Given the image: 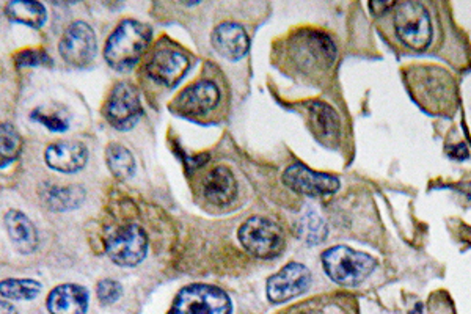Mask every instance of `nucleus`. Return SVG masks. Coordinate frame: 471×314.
I'll return each instance as SVG.
<instances>
[{"instance_id":"1","label":"nucleus","mask_w":471,"mask_h":314,"mask_svg":"<svg viewBox=\"0 0 471 314\" xmlns=\"http://www.w3.org/2000/svg\"><path fill=\"white\" fill-rule=\"evenodd\" d=\"M383 37L396 44V48L411 54H424L432 49L435 40V23L429 5L424 2H392L382 14Z\"/></svg>"},{"instance_id":"2","label":"nucleus","mask_w":471,"mask_h":314,"mask_svg":"<svg viewBox=\"0 0 471 314\" xmlns=\"http://www.w3.org/2000/svg\"><path fill=\"white\" fill-rule=\"evenodd\" d=\"M405 85L413 101L430 115H454L457 84L453 74L437 65H411L404 69Z\"/></svg>"},{"instance_id":"3","label":"nucleus","mask_w":471,"mask_h":314,"mask_svg":"<svg viewBox=\"0 0 471 314\" xmlns=\"http://www.w3.org/2000/svg\"><path fill=\"white\" fill-rule=\"evenodd\" d=\"M152 42V29L139 21L126 19L106 42L104 57L110 67L126 71L140 60Z\"/></svg>"},{"instance_id":"4","label":"nucleus","mask_w":471,"mask_h":314,"mask_svg":"<svg viewBox=\"0 0 471 314\" xmlns=\"http://www.w3.org/2000/svg\"><path fill=\"white\" fill-rule=\"evenodd\" d=\"M322 266L327 275L335 283L343 286H358L374 272L375 263L373 256L356 252L346 245L328 248L322 254Z\"/></svg>"},{"instance_id":"5","label":"nucleus","mask_w":471,"mask_h":314,"mask_svg":"<svg viewBox=\"0 0 471 314\" xmlns=\"http://www.w3.org/2000/svg\"><path fill=\"white\" fill-rule=\"evenodd\" d=\"M296 63L305 73L322 74L337 60V46L332 38L319 31H302L292 40Z\"/></svg>"},{"instance_id":"6","label":"nucleus","mask_w":471,"mask_h":314,"mask_svg":"<svg viewBox=\"0 0 471 314\" xmlns=\"http://www.w3.org/2000/svg\"><path fill=\"white\" fill-rule=\"evenodd\" d=\"M239 241L248 254L261 260H272L283 252L284 233L269 218L252 217L239 228Z\"/></svg>"},{"instance_id":"7","label":"nucleus","mask_w":471,"mask_h":314,"mask_svg":"<svg viewBox=\"0 0 471 314\" xmlns=\"http://www.w3.org/2000/svg\"><path fill=\"white\" fill-rule=\"evenodd\" d=\"M170 314H231L230 297L209 284H192L180 291Z\"/></svg>"},{"instance_id":"8","label":"nucleus","mask_w":471,"mask_h":314,"mask_svg":"<svg viewBox=\"0 0 471 314\" xmlns=\"http://www.w3.org/2000/svg\"><path fill=\"white\" fill-rule=\"evenodd\" d=\"M106 248L110 260L118 266H137L145 258L148 239L140 226L127 225L110 237Z\"/></svg>"},{"instance_id":"9","label":"nucleus","mask_w":471,"mask_h":314,"mask_svg":"<svg viewBox=\"0 0 471 314\" xmlns=\"http://www.w3.org/2000/svg\"><path fill=\"white\" fill-rule=\"evenodd\" d=\"M60 55L71 67H88L97 55V35L90 25L80 21L69 25L61 38Z\"/></svg>"},{"instance_id":"10","label":"nucleus","mask_w":471,"mask_h":314,"mask_svg":"<svg viewBox=\"0 0 471 314\" xmlns=\"http://www.w3.org/2000/svg\"><path fill=\"white\" fill-rule=\"evenodd\" d=\"M311 284V272L309 267L300 263H290L280 272L267 282V299L272 303L288 302L291 299L302 296Z\"/></svg>"},{"instance_id":"11","label":"nucleus","mask_w":471,"mask_h":314,"mask_svg":"<svg viewBox=\"0 0 471 314\" xmlns=\"http://www.w3.org/2000/svg\"><path fill=\"white\" fill-rule=\"evenodd\" d=\"M142 104L137 90L127 82L116 85L106 106V118L112 126L127 131L140 120Z\"/></svg>"},{"instance_id":"12","label":"nucleus","mask_w":471,"mask_h":314,"mask_svg":"<svg viewBox=\"0 0 471 314\" xmlns=\"http://www.w3.org/2000/svg\"><path fill=\"white\" fill-rule=\"evenodd\" d=\"M283 182L297 194L309 197H324L332 195L339 189V180L337 176L318 173L307 169L302 163H294L286 169Z\"/></svg>"},{"instance_id":"13","label":"nucleus","mask_w":471,"mask_h":314,"mask_svg":"<svg viewBox=\"0 0 471 314\" xmlns=\"http://www.w3.org/2000/svg\"><path fill=\"white\" fill-rule=\"evenodd\" d=\"M188 69V57L173 49H159L146 65L150 78L167 87L178 84Z\"/></svg>"},{"instance_id":"14","label":"nucleus","mask_w":471,"mask_h":314,"mask_svg":"<svg viewBox=\"0 0 471 314\" xmlns=\"http://www.w3.org/2000/svg\"><path fill=\"white\" fill-rule=\"evenodd\" d=\"M218 101L220 93L217 85L209 80H199L176 97L175 109L184 115H205L217 107Z\"/></svg>"},{"instance_id":"15","label":"nucleus","mask_w":471,"mask_h":314,"mask_svg":"<svg viewBox=\"0 0 471 314\" xmlns=\"http://www.w3.org/2000/svg\"><path fill=\"white\" fill-rule=\"evenodd\" d=\"M309 125L316 140L328 148L338 146L341 140V121L335 110L324 101L309 104Z\"/></svg>"},{"instance_id":"16","label":"nucleus","mask_w":471,"mask_h":314,"mask_svg":"<svg viewBox=\"0 0 471 314\" xmlns=\"http://www.w3.org/2000/svg\"><path fill=\"white\" fill-rule=\"evenodd\" d=\"M212 44L217 49L218 54L224 55L230 60H239L247 54L250 48L247 32L242 25L235 23H225L218 25L212 33Z\"/></svg>"},{"instance_id":"17","label":"nucleus","mask_w":471,"mask_h":314,"mask_svg":"<svg viewBox=\"0 0 471 314\" xmlns=\"http://www.w3.org/2000/svg\"><path fill=\"white\" fill-rule=\"evenodd\" d=\"M46 163L61 173H76L87 162V148L78 142H60L48 148Z\"/></svg>"},{"instance_id":"18","label":"nucleus","mask_w":471,"mask_h":314,"mask_svg":"<svg viewBox=\"0 0 471 314\" xmlns=\"http://www.w3.org/2000/svg\"><path fill=\"white\" fill-rule=\"evenodd\" d=\"M88 307V292L78 284H61L48 297L51 314H85Z\"/></svg>"},{"instance_id":"19","label":"nucleus","mask_w":471,"mask_h":314,"mask_svg":"<svg viewBox=\"0 0 471 314\" xmlns=\"http://www.w3.org/2000/svg\"><path fill=\"white\" fill-rule=\"evenodd\" d=\"M6 231L12 239L13 245L19 254H33L38 247V235L35 226L25 214L10 211L5 216Z\"/></svg>"},{"instance_id":"20","label":"nucleus","mask_w":471,"mask_h":314,"mask_svg":"<svg viewBox=\"0 0 471 314\" xmlns=\"http://www.w3.org/2000/svg\"><path fill=\"white\" fill-rule=\"evenodd\" d=\"M236 180L230 170L216 167L205 180V197L212 205L224 206L231 203L236 197Z\"/></svg>"},{"instance_id":"21","label":"nucleus","mask_w":471,"mask_h":314,"mask_svg":"<svg viewBox=\"0 0 471 314\" xmlns=\"http://www.w3.org/2000/svg\"><path fill=\"white\" fill-rule=\"evenodd\" d=\"M5 13L14 23L29 25L33 29H40L46 23V8L40 2L13 0L6 4Z\"/></svg>"},{"instance_id":"22","label":"nucleus","mask_w":471,"mask_h":314,"mask_svg":"<svg viewBox=\"0 0 471 314\" xmlns=\"http://www.w3.org/2000/svg\"><path fill=\"white\" fill-rule=\"evenodd\" d=\"M84 190L78 186L71 188H52L46 190L44 201L49 208L55 211H67L74 209L84 201Z\"/></svg>"},{"instance_id":"23","label":"nucleus","mask_w":471,"mask_h":314,"mask_svg":"<svg viewBox=\"0 0 471 314\" xmlns=\"http://www.w3.org/2000/svg\"><path fill=\"white\" fill-rule=\"evenodd\" d=\"M106 159H107V165H109L110 171L116 176L118 180H126L129 176L134 175L135 170V161L131 152L118 143H112L107 148L106 152Z\"/></svg>"},{"instance_id":"24","label":"nucleus","mask_w":471,"mask_h":314,"mask_svg":"<svg viewBox=\"0 0 471 314\" xmlns=\"http://www.w3.org/2000/svg\"><path fill=\"white\" fill-rule=\"evenodd\" d=\"M297 233L303 242L309 245H316L319 242L326 241L327 226L324 220L318 216V212L309 211L303 214L297 225Z\"/></svg>"},{"instance_id":"25","label":"nucleus","mask_w":471,"mask_h":314,"mask_svg":"<svg viewBox=\"0 0 471 314\" xmlns=\"http://www.w3.org/2000/svg\"><path fill=\"white\" fill-rule=\"evenodd\" d=\"M0 292L10 300H32L42 292V284L35 280H5L2 282Z\"/></svg>"},{"instance_id":"26","label":"nucleus","mask_w":471,"mask_h":314,"mask_svg":"<svg viewBox=\"0 0 471 314\" xmlns=\"http://www.w3.org/2000/svg\"><path fill=\"white\" fill-rule=\"evenodd\" d=\"M0 154H2V167H6L8 163L14 161L19 156V150H21V137L16 133V129L4 123L0 127Z\"/></svg>"},{"instance_id":"27","label":"nucleus","mask_w":471,"mask_h":314,"mask_svg":"<svg viewBox=\"0 0 471 314\" xmlns=\"http://www.w3.org/2000/svg\"><path fill=\"white\" fill-rule=\"evenodd\" d=\"M97 294L101 303H115L121 297L120 283L115 280H103L97 283Z\"/></svg>"},{"instance_id":"28","label":"nucleus","mask_w":471,"mask_h":314,"mask_svg":"<svg viewBox=\"0 0 471 314\" xmlns=\"http://www.w3.org/2000/svg\"><path fill=\"white\" fill-rule=\"evenodd\" d=\"M46 63L49 65L51 59L42 49H27L18 55L19 67H37V65H46Z\"/></svg>"},{"instance_id":"29","label":"nucleus","mask_w":471,"mask_h":314,"mask_svg":"<svg viewBox=\"0 0 471 314\" xmlns=\"http://www.w3.org/2000/svg\"><path fill=\"white\" fill-rule=\"evenodd\" d=\"M32 118L35 121H40L44 126L49 127L51 131L63 133V131L68 129V121L65 118H61V116L54 115V114H42L40 110H35L32 114Z\"/></svg>"},{"instance_id":"30","label":"nucleus","mask_w":471,"mask_h":314,"mask_svg":"<svg viewBox=\"0 0 471 314\" xmlns=\"http://www.w3.org/2000/svg\"><path fill=\"white\" fill-rule=\"evenodd\" d=\"M2 314H18V311L13 307L12 303L6 302L5 299H4L2 300Z\"/></svg>"}]
</instances>
